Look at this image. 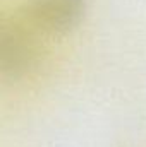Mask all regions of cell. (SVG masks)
Returning a JSON list of instances; mask_svg holds the SVG:
<instances>
[{"label": "cell", "mask_w": 146, "mask_h": 147, "mask_svg": "<svg viewBox=\"0 0 146 147\" xmlns=\"http://www.w3.org/2000/svg\"><path fill=\"white\" fill-rule=\"evenodd\" d=\"M77 9V0H35L31 16L41 26H59L67 22Z\"/></svg>", "instance_id": "1"}]
</instances>
